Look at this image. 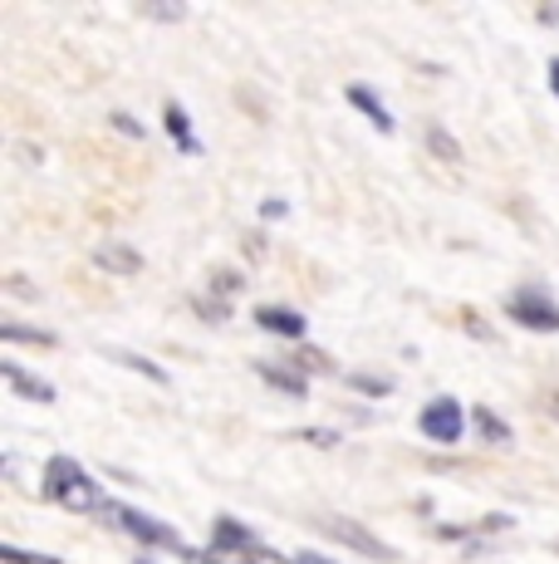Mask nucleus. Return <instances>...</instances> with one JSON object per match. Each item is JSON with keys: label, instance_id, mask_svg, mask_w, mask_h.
<instances>
[{"label": "nucleus", "instance_id": "nucleus-7", "mask_svg": "<svg viewBox=\"0 0 559 564\" xmlns=\"http://www.w3.org/2000/svg\"><path fill=\"white\" fill-rule=\"evenodd\" d=\"M217 550H231V555H245V560L265 555V545L241 525V520H217Z\"/></svg>", "mask_w": 559, "mask_h": 564}, {"label": "nucleus", "instance_id": "nucleus-17", "mask_svg": "<svg viewBox=\"0 0 559 564\" xmlns=\"http://www.w3.org/2000/svg\"><path fill=\"white\" fill-rule=\"evenodd\" d=\"M349 383H353V388H363V393H369V398H383V393H393V388L383 383V378H369V373H353Z\"/></svg>", "mask_w": 559, "mask_h": 564}, {"label": "nucleus", "instance_id": "nucleus-21", "mask_svg": "<svg viewBox=\"0 0 559 564\" xmlns=\"http://www.w3.org/2000/svg\"><path fill=\"white\" fill-rule=\"evenodd\" d=\"M299 364H305V368H319V373H329V359H325L319 349H305V359H299Z\"/></svg>", "mask_w": 559, "mask_h": 564}, {"label": "nucleus", "instance_id": "nucleus-13", "mask_svg": "<svg viewBox=\"0 0 559 564\" xmlns=\"http://www.w3.org/2000/svg\"><path fill=\"white\" fill-rule=\"evenodd\" d=\"M261 378H265V383H275V388H285L289 398H305V378H299V373H289V368L261 364Z\"/></svg>", "mask_w": 559, "mask_h": 564}, {"label": "nucleus", "instance_id": "nucleus-2", "mask_svg": "<svg viewBox=\"0 0 559 564\" xmlns=\"http://www.w3.org/2000/svg\"><path fill=\"white\" fill-rule=\"evenodd\" d=\"M113 520L128 530V535H138L143 545H163V550H177L182 560L191 555L187 545H182V535L172 525H163V520H153V516H143V511H133V506H113Z\"/></svg>", "mask_w": 559, "mask_h": 564}, {"label": "nucleus", "instance_id": "nucleus-15", "mask_svg": "<svg viewBox=\"0 0 559 564\" xmlns=\"http://www.w3.org/2000/svg\"><path fill=\"white\" fill-rule=\"evenodd\" d=\"M0 339H10V344H55V334H45V329H20V324H0Z\"/></svg>", "mask_w": 559, "mask_h": 564}, {"label": "nucleus", "instance_id": "nucleus-10", "mask_svg": "<svg viewBox=\"0 0 559 564\" xmlns=\"http://www.w3.org/2000/svg\"><path fill=\"white\" fill-rule=\"evenodd\" d=\"M343 99H349L353 108H363V113H369V123L379 128V133H393V113L379 104V94H373V89H363V84H349V89H343Z\"/></svg>", "mask_w": 559, "mask_h": 564}, {"label": "nucleus", "instance_id": "nucleus-18", "mask_svg": "<svg viewBox=\"0 0 559 564\" xmlns=\"http://www.w3.org/2000/svg\"><path fill=\"white\" fill-rule=\"evenodd\" d=\"M0 555H6L10 564H55V560H35V555H25V550H15V545H6Z\"/></svg>", "mask_w": 559, "mask_h": 564}, {"label": "nucleus", "instance_id": "nucleus-12", "mask_svg": "<svg viewBox=\"0 0 559 564\" xmlns=\"http://www.w3.org/2000/svg\"><path fill=\"white\" fill-rule=\"evenodd\" d=\"M427 148H432V153L442 158V162H461V143L447 133L442 123H427Z\"/></svg>", "mask_w": 559, "mask_h": 564}, {"label": "nucleus", "instance_id": "nucleus-9", "mask_svg": "<svg viewBox=\"0 0 559 564\" xmlns=\"http://www.w3.org/2000/svg\"><path fill=\"white\" fill-rule=\"evenodd\" d=\"M94 265L113 270V275H138V270H143V256H138L133 246L109 241V246H99V251H94Z\"/></svg>", "mask_w": 559, "mask_h": 564}, {"label": "nucleus", "instance_id": "nucleus-5", "mask_svg": "<svg viewBox=\"0 0 559 564\" xmlns=\"http://www.w3.org/2000/svg\"><path fill=\"white\" fill-rule=\"evenodd\" d=\"M319 530H325V535H335V540H343V545L363 550V555H369V560H383V564L393 560V550L383 545V540L373 535V530H363L359 520H325V525H319Z\"/></svg>", "mask_w": 559, "mask_h": 564}, {"label": "nucleus", "instance_id": "nucleus-16", "mask_svg": "<svg viewBox=\"0 0 559 564\" xmlns=\"http://www.w3.org/2000/svg\"><path fill=\"white\" fill-rule=\"evenodd\" d=\"M113 359H118V364H128V368H138V373H143V378H153V383H167V373H163V368H157V364H147V359H138V354L118 349Z\"/></svg>", "mask_w": 559, "mask_h": 564}, {"label": "nucleus", "instance_id": "nucleus-23", "mask_svg": "<svg viewBox=\"0 0 559 564\" xmlns=\"http://www.w3.org/2000/svg\"><path fill=\"white\" fill-rule=\"evenodd\" d=\"M550 89H555V99H559V59H550Z\"/></svg>", "mask_w": 559, "mask_h": 564}, {"label": "nucleus", "instance_id": "nucleus-6", "mask_svg": "<svg viewBox=\"0 0 559 564\" xmlns=\"http://www.w3.org/2000/svg\"><path fill=\"white\" fill-rule=\"evenodd\" d=\"M255 324L265 334H280V339H305V314H295L285 305H261L255 310Z\"/></svg>", "mask_w": 559, "mask_h": 564}, {"label": "nucleus", "instance_id": "nucleus-1", "mask_svg": "<svg viewBox=\"0 0 559 564\" xmlns=\"http://www.w3.org/2000/svg\"><path fill=\"white\" fill-rule=\"evenodd\" d=\"M45 501H59V506H69V511H89V506H99V486L89 481V471H84L79 462L50 457V466H45Z\"/></svg>", "mask_w": 559, "mask_h": 564}, {"label": "nucleus", "instance_id": "nucleus-20", "mask_svg": "<svg viewBox=\"0 0 559 564\" xmlns=\"http://www.w3.org/2000/svg\"><path fill=\"white\" fill-rule=\"evenodd\" d=\"M147 15H153V20H182L187 10H182V6H147Z\"/></svg>", "mask_w": 559, "mask_h": 564}, {"label": "nucleus", "instance_id": "nucleus-25", "mask_svg": "<svg viewBox=\"0 0 559 564\" xmlns=\"http://www.w3.org/2000/svg\"><path fill=\"white\" fill-rule=\"evenodd\" d=\"M295 564H329V560H319V555H295Z\"/></svg>", "mask_w": 559, "mask_h": 564}, {"label": "nucleus", "instance_id": "nucleus-8", "mask_svg": "<svg viewBox=\"0 0 559 564\" xmlns=\"http://www.w3.org/2000/svg\"><path fill=\"white\" fill-rule=\"evenodd\" d=\"M0 373H6L10 383H15V393H20V398H30V403H55V388H50L45 378L25 373L20 364H10V359H6V364H0Z\"/></svg>", "mask_w": 559, "mask_h": 564}, {"label": "nucleus", "instance_id": "nucleus-24", "mask_svg": "<svg viewBox=\"0 0 559 564\" xmlns=\"http://www.w3.org/2000/svg\"><path fill=\"white\" fill-rule=\"evenodd\" d=\"M540 20H550V25H559V6H545V10H540Z\"/></svg>", "mask_w": 559, "mask_h": 564}, {"label": "nucleus", "instance_id": "nucleus-4", "mask_svg": "<svg viewBox=\"0 0 559 564\" xmlns=\"http://www.w3.org/2000/svg\"><path fill=\"white\" fill-rule=\"evenodd\" d=\"M417 422H423V432H427L432 442H442V447H447V442H457L461 432H467V412H461L457 398H437V403H427Z\"/></svg>", "mask_w": 559, "mask_h": 564}, {"label": "nucleus", "instance_id": "nucleus-26", "mask_svg": "<svg viewBox=\"0 0 559 564\" xmlns=\"http://www.w3.org/2000/svg\"><path fill=\"white\" fill-rule=\"evenodd\" d=\"M138 564H153V560H138Z\"/></svg>", "mask_w": 559, "mask_h": 564}, {"label": "nucleus", "instance_id": "nucleus-22", "mask_svg": "<svg viewBox=\"0 0 559 564\" xmlns=\"http://www.w3.org/2000/svg\"><path fill=\"white\" fill-rule=\"evenodd\" d=\"M113 128H123V133H133V138H143V128H138V123H133V118H128V113H118V118H113Z\"/></svg>", "mask_w": 559, "mask_h": 564}, {"label": "nucleus", "instance_id": "nucleus-3", "mask_svg": "<svg viewBox=\"0 0 559 564\" xmlns=\"http://www.w3.org/2000/svg\"><path fill=\"white\" fill-rule=\"evenodd\" d=\"M505 314H511L515 324H525V329H535V334H559V305L545 300L540 290H520V295H511L505 300Z\"/></svg>", "mask_w": 559, "mask_h": 564}, {"label": "nucleus", "instance_id": "nucleus-11", "mask_svg": "<svg viewBox=\"0 0 559 564\" xmlns=\"http://www.w3.org/2000/svg\"><path fill=\"white\" fill-rule=\"evenodd\" d=\"M163 123H167L172 143H177V148H182V153H197V138H191V128H187V108H182V104H167Z\"/></svg>", "mask_w": 559, "mask_h": 564}, {"label": "nucleus", "instance_id": "nucleus-19", "mask_svg": "<svg viewBox=\"0 0 559 564\" xmlns=\"http://www.w3.org/2000/svg\"><path fill=\"white\" fill-rule=\"evenodd\" d=\"M231 290H241V275H231V270H217V295H231Z\"/></svg>", "mask_w": 559, "mask_h": 564}, {"label": "nucleus", "instance_id": "nucleus-14", "mask_svg": "<svg viewBox=\"0 0 559 564\" xmlns=\"http://www.w3.org/2000/svg\"><path fill=\"white\" fill-rule=\"evenodd\" d=\"M471 422L481 427V437H486V442H511V427H505L491 408H471Z\"/></svg>", "mask_w": 559, "mask_h": 564}]
</instances>
